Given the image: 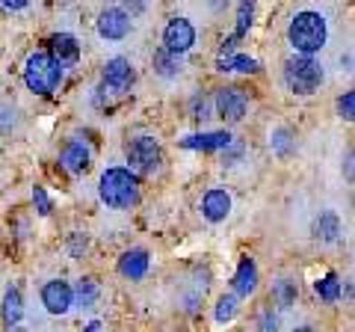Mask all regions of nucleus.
Masks as SVG:
<instances>
[{"instance_id":"f257e3e1","label":"nucleus","mask_w":355,"mask_h":332,"mask_svg":"<svg viewBox=\"0 0 355 332\" xmlns=\"http://www.w3.org/2000/svg\"><path fill=\"white\" fill-rule=\"evenodd\" d=\"M287 45L293 48L296 57H317L329 45V18L314 9L296 13L287 27Z\"/></svg>"},{"instance_id":"f03ea898","label":"nucleus","mask_w":355,"mask_h":332,"mask_svg":"<svg viewBox=\"0 0 355 332\" xmlns=\"http://www.w3.org/2000/svg\"><path fill=\"white\" fill-rule=\"evenodd\" d=\"M98 196L113 211H130L139 202V179L128 166H107L98 179Z\"/></svg>"},{"instance_id":"7ed1b4c3","label":"nucleus","mask_w":355,"mask_h":332,"mask_svg":"<svg viewBox=\"0 0 355 332\" xmlns=\"http://www.w3.org/2000/svg\"><path fill=\"white\" fill-rule=\"evenodd\" d=\"M65 81V69H60L51 60L48 51H36L30 53L24 63V83L33 95H53L60 90V83Z\"/></svg>"},{"instance_id":"20e7f679","label":"nucleus","mask_w":355,"mask_h":332,"mask_svg":"<svg viewBox=\"0 0 355 332\" xmlns=\"http://www.w3.org/2000/svg\"><path fill=\"white\" fill-rule=\"evenodd\" d=\"M326 83V65L317 57H291L284 63V86L293 95H314Z\"/></svg>"},{"instance_id":"39448f33","label":"nucleus","mask_w":355,"mask_h":332,"mask_svg":"<svg viewBox=\"0 0 355 332\" xmlns=\"http://www.w3.org/2000/svg\"><path fill=\"white\" fill-rule=\"evenodd\" d=\"M128 169L133 175H154L160 169V142L154 140L151 134H139L128 142Z\"/></svg>"},{"instance_id":"423d86ee","label":"nucleus","mask_w":355,"mask_h":332,"mask_svg":"<svg viewBox=\"0 0 355 332\" xmlns=\"http://www.w3.org/2000/svg\"><path fill=\"white\" fill-rule=\"evenodd\" d=\"M196 39H198V33L193 27V21L175 15V18H169V24L163 30V51L175 53V57H184V53L193 51Z\"/></svg>"},{"instance_id":"0eeeda50","label":"nucleus","mask_w":355,"mask_h":332,"mask_svg":"<svg viewBox=\"0 0 355 332\" xmlns=\"http://www.w3.org/2000/svg\"><path fill=\"white\" fill-rule=\"evenodd\" d=\"M95 30H98V39H104V42H125L133 30V18L121 6H107L98 15Z\"/></svg>"},{"instance_id":"6e6552de","label":"nucleus","mask_w":355,"mask_h":332,"mask_svg":"<svg viewBox=\"0 0 355 332\" xmlns=\"http://www.w3.org/2000/svg\"><path fill=\"white\" fill-rule=\"evenodd\" d=\"M214 110L222 122L234 125V122H243V116H246L249 98L243 90H237V86H222V90H216V95H214Z\"/></svg>"},{"instance_id":"1a4fd4ad","label":"nucleus","mask_w":355,"mask_h":332,"mask_svg":"<svg viewBox=\"0 0 355 332\" xmlns=\"http://www.w3.org/2000/svg\"><path fill=\"white\" fill-rule=\"evenodd\" d=\"M42 306L44 312L53 315V317H65L74 308V294H71V285L65 279H51L42 285Z\"/></svg>"},{"instance_id":"9d476101","label":"nucleus","mask_w":355,"mask_h":332,"mask_svg":"<svg viewBox=\"0 0 355 332\" xmlns=\"http://www.w3.org/2000/svg\"><path fill=\"white\" fill-rule=\"evenodd\" d=\"M133 77H137V74H133V63L128 57L107 60L104 74H101L104 92H110V95H128L130 86H133Z\"/></svg>"},{"instance_id":"9b49d317","label":"nucleus","mask_w":355,"mask_h":332,"mask_svg":"<svg viewBox=\"0 0 355 332\" xmlns=\"http://www.w3.org/2000/svg\"><path fill=\"white\" fill-rule=\"evenodd\" d=\"M116 270H119V276H125V279H130V282L146 279L148 270H151V256H148V249H142V247L125 249V252L119 256Z\"/></svg>"},{"instance_id":"f8f14e48","label":"nucleus","mask_w":355,"mask_h":332,"mask_svg":"<svg viewBox=\"0 0 355 332\" xmlns=\"http://www.w3.org/2000/svg\"><path fill=\"white\" fill-rule=\"evenodd\" d=\"M89 163H92V149H89L83 140L71 137L60 151V166L69 175H83L89 169Z\"/></svg>"},{"instance_id":"ddd939ff","label":"nucleus","mask_w":355,"mask_h":332,"mask_svg":"<svg viewBox=\"0 0 355 332\" xmlns=\"http://www.w3.org/2000/svg\"><path fill=\"white\" fill-rule=\"evenodd\" d=\"M231 193L225 190V187H210V190L202 196V217L207 219V223H225V219L231 217Z\"/></svg>"},{"instance_id":"4468645a","label":"nucleus","mask_w":355,"mask_h":332,"mask_svg":"<svg viewBox=\"0 0 355 332\" xmlns=\"http://www.w3.org/2000/svg\"><path fill=\"white\" fill-rule=\"evenodd\" d=\"M51 60L60 65V69H71L80 60V42L71 33H57L51 36Z\"/></svg>"},{"instance_id":"2eb2a0df","label":"nucleus","mask_w":355,"mask_h":332,"mask_svg":"<svg viewBox=\"0 0 355 332\" xmlns=\"http://www.w3.org/2000/svg\"><path fill=\"white\" fill-rule=\"evenodd\" d=\"M231 137L228 131H205V134H190L181 140V149H190V151H225L231 146Z\"/></svg>"},{"instance_id":"dca6fc26","label":"nucleus","mask_w":355,"mask_h":332,"mask_svg":"<svg viewBox=\"0 0 355 332\" xmlns=\"http://www.w3.org/2000/svg\"><path fill=\"white\" fill-rule=\"evenodd\" d=\"M231 285H234V297H237V300H249V297L258 291V264H254V258H249V256L240 258Z\"/></svg>"},{"instance_id":"f3484780","label":"nucleus","mask_w":355,"mask_h":332,"mask_svg":"<svg viewBox=\"0 0 355 332\" xmlns=\"http://www.w3.org/2000/svg\"><path fill=\"white\" fill-rule=\"evenodd\" d=\"M314 238L320 243H338L343 238V219L338 211H320V217L314 219Z\"/></svg>"},{"instance_id":"a211bd4d","label":"nucleus","mask_w":355,"mask_h":332,"mask_svg":"<svg viewBox=\"0 0 355 332\" xmlns=\"http://www.w3.org/2000/svg\"><path fill=\"white\" fill-rule=\"evenodd\" d=\"M71 294H74V308L92 312L98 297H101V288H98V282L92 279V276H83V279H77V285L71 288Z\"/></svg>"},{"instance_id":"6ab92c4d","label":"nucleus","mask_w":355,"mask_h":332,"mask_svg":"<svg viewBox=\"0 0 355 332\" xmlns=\"http://www.w3.org/2000/svg\"><path fill=\"white\" fill-rule=\"evenodd\" d=\"M184 72V60L181 57H175V53L169 51H157L154 53V74L163 77V81H175V77H181Z\"/></svg>"},{"instance_id":"aec40b11","label":"nucleus","mask_w":355,"mask_h":332,"mask_svg":"<svg viewBox=\"0 0 355 332\" xmlns=\"http://www.w3.org/2000/svg\"><path fill=\"white\" fill-rule=\"evenodd\" d=\"M21 317H24V297H21V291L12 285V288H6V294H3V324L18 326Z\"/></svg>"},{"instance_id":"412c9836","label":"nucleus","mask_w":355,"mask_h":332,"mask_svg":"<svg viewBox=\"0 0 355 332\" xmlns=\"http://www.w3.org/2000/svg\"><path fill=\"white\" fill-rule=\"evenodd\" d=\"M216 72H222V74H252V72H258V60H252L249 53L222 57V60H216Z\"/></svg>"},{"instance_id":"4be33fe9","label":"nucleus","mask_w":355,"mask_h":332,"mask_svg":"<svg viewBox=\"0 0 355 332\" xmlns=\"http://www.w3.org/2000/svg\"><path fill=\"white\" fill-rule=\"evenodd\" d=\"M314 294H317L323 303H338V300H340V294H343L340 276H338V273H326V276H320V279L314 282Z\"/></svg>"},{"instance_id":"5701e85b","label":"nucleus","mask_w":355,"mask_h":332,"mask_svg":"<svg viewBox=\"0 0 355 332\" xmlns=\"http://www.w3.org/2000/svg\"><path fill=\"white\" fill-rule=\"evenodd\" d=\"M270 149H272L275 154H279V158H291L293 149H296L293 131H291V128H284V125L272 128V131H270Z\"/></svg>"},{"instance_id":"b1692460","label":"nucleus","mask_w":355,"mask_h":332,"mask_svg":"<svg viewBox=\"0 0 355 332\" xmlns=\"http://www.w3.org/2000/svg\"><path fill=\"white\" fill-rule=\"evenodd\" d=\"M237 312H240V300H237V297L234 294H222L216 300L214 317H216V324H228V320L237 317Z\"/></svg>"},{"instance_id":"393cba45","label":"nucleus","mask_w":355,"mask_h":332,"mask_svg":"<svg viewBox=\"0 0 355 332\" xmlns=\"http://www.w3.org/2000/svg\"><path fill=\"white\" fill-rule=\"evenodd\" d=\"M272 297H275V303H279L282 308H287L293 300H296V282L291 279H279L272 285Z\"/></svg>"},{"instance_id":"a878e982","label":"nucleus","mask_w":355,"mask_h":332,"mask_svg":"<svg viewBox=\"0 0 355 332\" xmlns=\"http://www.w3.org/2000/svg\"><path fill=\"white\" fill-rule=\"evenodd\" d=\"M252 18H254V3H237V27H234L237 39H243L252 30Z\"/></svg>"},{"instance_id":"bb28decb","label":"nucleus","mask_w":355,"mask_h":332,"mask_svg":"<svg viewBox=\"0 0 355 332\" xmlns=\"http://www.w3.org/2000/svg\"><path fill=\"white\" fill-rule=\"evenodd\" d=\"M190 113H193V119L196 122H207V119H214L210 116V101L202 95V92H196L193 95V101H190Z\"/></svg>"},{"instance_id":"cd10ccee","label":"nucleus","mask_w":355,"mask_h":332,"mask_svg":"<svg viewBox=\"0 0 355 332\" xmlns=\"http://www.w3.org/2000/svg\"><path fill=\"white\" fill-rule=\"evenodd\" d=\"M33 205H36L39 217H51V196L44 187H33Z\"/></svg>"},{"instance_id":"c85d7f7f","label":"nucleus","mask_w":355,"mask_h":332,"mask_svg":"<svg viewBox=\"0 0 355 332\" xmlns=\"http://www.w3.org/2000/svg\"><path fill=\"white\" fill-rule=\"evenodd\" d=\"M338 113L343 122H352L355 119V92H343L338 98Z\"/></svg>"},{"instance_id":"c756f323","label":"nucleus","mask_w":355,"mask_h":332,"mask_svg":"<svg viewBox=\"0 0 355 332\" xmlns=\"http://www.w3.org/2000/svg\"><path fill=\"white\" fill-rule=\"evenodd\" d=\"M258 332H279V315H275L272 308L261 312V317H258Z\"/></svg>"},{"instance_id":"7c9ffc66","label":"nucleus","mask_w":355,"mask_h":332,"mask_svg":"<svg viewBox=\"0 0 355 332\" xmlns=\"http://www.w3.org/2000/svg\"><path fill=\"white\" fill-rule=\"evenodd\" d=\"M343 175L347 181H352V149H347V158H343Z\"/></svg>"},{"instance_id":"2f4dec72","label":"nucleus","mask_w":355,"mask_h":332,"mask_svg":"<svg viewBox=\"0 0 355 332\" xmlns=\"http://www.w3.org/2000/svg\"><path fill=\"white\" fill-rule=\"evenodd\" d=\"M80 252H86V240L80 243V235L71 238V256H80Z\"/></svg>"},{"instance_id":"473e14b6","label":"nucleus","mask_w":355,"mask_h":332,"mask_svg":"<svg viewBox=\"0 0 355 332\" xmlns=\"http://www.w3.org/2000/svg\"><path fill=\"white\" fill-rule=\"evenodd\" d=\"M3 9H9V13H21V9H27L24 0H6Z\"/></svg>"},{"instance_id":"72a5a7b5","label":"nucleus","mask_w":355,"mask_h":332,"mask_svg":"<svg viewBox=\"0 0 355 332\" xmlns=\"http://www.w3.org/2000/svg\"><path fill=\"white\" fill-rule=\"evenodd\" d=\"M86 332H101V324H98V320H92V324L86 326Z\"/></svg>"},{"instance_id":"f704fd0d","label":"nucleus","mask_w":355,"mask_h":332,"mask_svg":"<svg viewBox=\"0 0 355 332\" xmlns=\"http://www.w3.org/2000/svg\"><path fill=\"white\" fill-rule=\"evenodd\" d=\"M291 332H317V329H311V326H296V329H291Z\"/></svg>"}]
</instances>
